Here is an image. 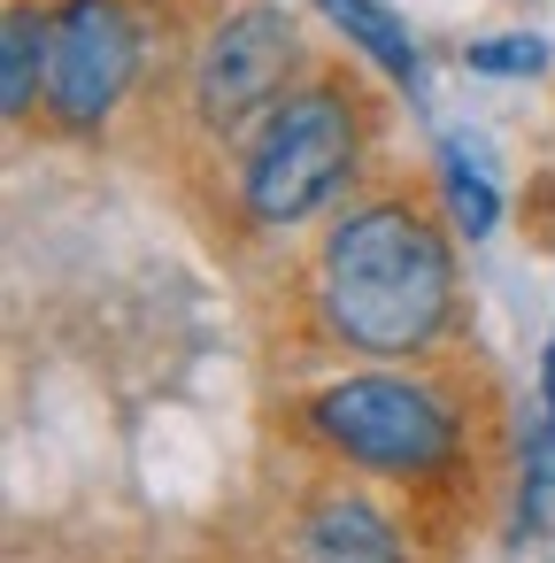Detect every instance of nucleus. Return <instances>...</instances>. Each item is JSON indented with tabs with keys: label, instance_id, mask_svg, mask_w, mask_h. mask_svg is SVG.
Returning <instances> with one entry per match:
<instances>
[{
	"label": "nucleus",
	"instance_id": "f257e3e1",
	"mask_svg": "<svg viewBox=\"0 0 555 563\" xmlns=\"http://www.w3.org/2000/svg\"><path fill=\"white\" fill-rule=\"evenodd\" d=\"M324 332L370 363H417L455 324V255L424 201L370 194L324 224L317 247Z\"/></svg>",
	"mask_w": 555,
	"mask_h": 563
},
{
	"label": "nucleus",
	"instance_id": "f03ea898",
	"mask_svg": "<svg viewBox=\"0 0 555 563\" xmlns=\"http://www.w3.org/2000/svg\"><path fill=\"white\" fill-rule=\"evenodd\" d=\"M309 432L332 455H347L355 471L393 478V486H424V478L455 471V455H463L455 401L417 371H355V378L317 386L309 394Z\"/></svg>",
	"mask_w": 555,
	"mask_h": 563
},
{
	"label": "nucleus",
	"instance_id": "7ed1b4c3",
	"mask_svg": "<svg viewBox=\"0 0 555 563\" xmlns=\"http://www.w3.org/2000/svg\"><path fill=\"white\" fill-rule=\"evenodd\" d=\"M363 170V109L355 93L309 78L293 86L247 140V163H240V201L255 224H309L317 209L340 201V186Z\"/></svg>",
	"mask_w": 555,
	"mask_h": 563
},
{
	"label": "nucleus",
	"instance_id": "20e7f679",
	"mask_svg": "<svg viewBox=\"0 0 555 563\" xmlns=\"http://www.w3.org/2000/svg\"><path fill=\"white\" fill-rule=\"evenodd\" d=\"M293 70H301V16L278 0H232L186 63V109L201 132L232 140L293 93Z\"/></svg>",
	"mask_w": 555,
	"mask_h": 563
},
{
	"label": "nucleus",
	"instance_id": "39448f33",
	"mask_svg": "<svg viewBox=\"0 0 555 563\" xmlns=\"http://www.w3.org/2000/svg\"><path fill=\"white\" fill-rule=\"evenodd\" d=\"M147 63V24L132 0H55V63H47V117L63 132H93L124 109Z\"/></svg>",
	"mask_w": 555,
	"mask_h": 563
},
{
	"label": "nucleus",
	"instance_id": "423d86ee",
	"mask_svg": "<svg viewBox=\"0 0 555 563\" xmlns=\"http://www.w3.org/2000/svg\"><path fill=\"white\" fill-rule=\"evenodd\" d=\"M301 555L309 563H409L401 525L378 501L347 494V486H332V494H317L301 509Z\"/></svg>",
	"mask_w": 555,
	"mask_h": 563
},
{
	"label": "nucleus",
	"instance_id": "0eeeda50",
	"mask_svg": "<svg viewBox=\"0 0 555 563\" xmlns=\"http://www.w3.org/2000/svg\"><path fill=\"white\" fill-rule=\"evenodd\" d=\"M47 63H55V9L9 0V24H0V109H9V124H24L47 101Z\"/></svg>",
	"mask_w": 555,
	"mask_h": 563
},
{
	"label": "nucleus",
	"instance_id": "6e6552de",
	"mask_svg": "<svg viewBox=\"0 0 555 563\" xmlns=\"http://www.w3.org/2000/svg\"><path fill=\"white\" fill-rule=\"evenodd\" d=\"M324 16H332V32H347L393 86H424V55H417V40H409V24L393 16V9H378V0H324Z\"/></svg>",
	"mask_w": 555,
	"mask_h": 563
},
{
	"label": "nucleus",
	"instance_id": "1a4fd4ad",
	"mask_svg": "<svg viewBox=\"0 0 555 563\" xmlns=\"http://www.w3.org/2000/svg\"><path fill=\"white\" fill-rule=\"evenodd\" d=\"M440 186H447V217H455V232L486 240V232L501 224V194H493V178H486V170H470V163H463V140H447V147H440Z\"/></svg>",
	"mask_w": 555,
	"mask_h": 563
},
{
	"label": "nucleus",
	"instance_id": "9d476101",
	"mask_svg": "<svg viewBox=\"0 0 555 563\" xmlns=\"http://www.w3.org/2000/svg\"><path fill=\"white\" fill-rule=\"evenodd\" d=\"M463 70H486V78H540V70H547V40H532V32L470 40V47H463Z\"/></svg>",
	"mask_w": 555,
	"mask_h": 563
},
{
	"label": "nucleus",
	"instance_id": "9b49d317",
	"mask_svg": "<svg viewBox=\"0 0 555 563\" xmlns=\"http://www.w3.org/2000/svg\"><path fill=\"white\" fill-rule=\"evenodd\" d=\"M540 401H547V440H555V340H547V363H540Z\"/></svg>",
	"mask_w": 555,
	"mask_h": 563
}]
</instances>
